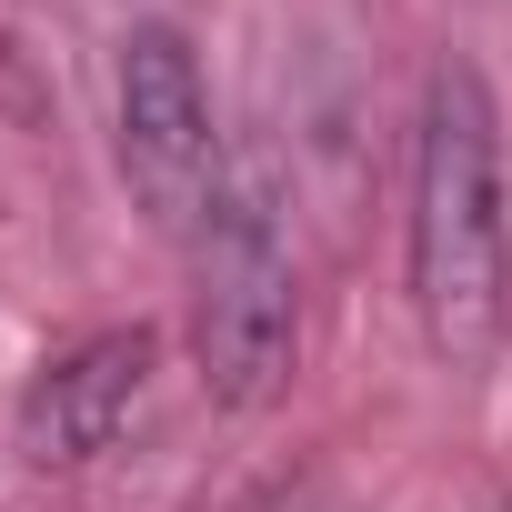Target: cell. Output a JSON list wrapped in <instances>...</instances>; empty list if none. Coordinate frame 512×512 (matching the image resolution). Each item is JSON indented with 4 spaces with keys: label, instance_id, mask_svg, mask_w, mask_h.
<instances>
[{
    "label": "cell",
    "instance_id": "6da1fadb",
    "mask_svg": "<svg viewBox=\"0 0 512 512\" xmlns=\"http://www.w3.org/2000/svg\"><path fill=\"white\" fill-rule=\"evenodd\" d=\"M412 312L452 372H482L512 322V221H502V121L472 61L422 81L412 141Z\"/></svg>",
    "mask_w": 512,
    "mask_h": 512
},
{
    "label": "cell",
    "instance_id": "3957f363",
    "mask_svg": "<svg viewBox=\"0 0 512 512\" xmlns=\"http://www.w3.org/2000/svg\"><path fill=\"white\" fill-rule=\"evenodd\" d=\"M121 171L141 191V211L171 241H201V221L221 211V131H211V91L181 31L141 21L121 41Z\"/></svg>",
    "mask_w": 512,
    "mask_h": 512
},
{
    "label": "cell",
    "instance_id": "7a4b0ae2",
    "mask_svg": "<svg viewBox=\"0 0 512 512\" xmlns=\"http://www.w3.org/2000/svg\"><path fill=\"white\" fill-rule=\"evenodd\" d=\"M191 272H201V302H191L201 392L221 412H262L282 392V372H292V241H282V211H272V191L251 171L201 221Z\"/></svg>",
    "mask_w": 512,
    "mask_h": 512
},
{
    "label": "cell",
    "instance_id": "277c9868",
    "mask_svg": "<svg viewBox=\"0 0 512 512\" xmlns=\"http://www.w3.org/2000/svg\"><path fill=\"white\" fill-rule=\"evenodd\" d=\"M141 392H151V332H91L21 392V452L41 472H81L131 432Z\"/></svg>",
    "mask_w": 512,
    "mask_h": 512
}]
</instances>
